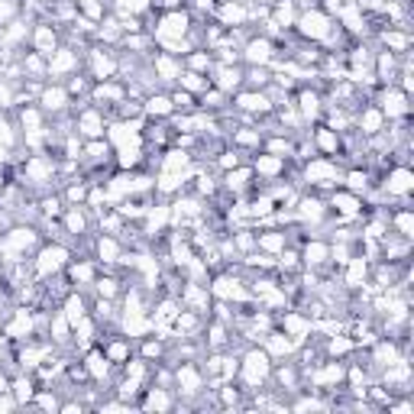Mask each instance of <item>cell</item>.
Masks as SVG:
<instances>
[{
  "label": "cell",
  "mask_w": 414,
  "mask_h": 414,
  "mask_svg": "<svg viewBox=\"0 0 414 414\" xmlns=\"http://www.w3.org/2000/svg\"><path fill=\"white\" fill-rule=\"evenodd\" d=\"M301 107H304V114H314V110H317V98H314V94H304V98H301Z\"/></svg>",
  "instance_id": "cell-21"
},
{
  "label": "cell",
  "mask_w": 414,
  "mask_h": 414,
  "mask_svg": "<svg viewBox=\"0 0 414 414\" xmlns=\"http://www.w3.org/2000/svg\"><path fill=\"white\" fill-rule=\"evenodd\" d=\"M68 226H72V230H81V226H84V220H81L78 214H72V217H68Z\"/></svg>",
  "instance_id": "cell-24"
},
{
  "label": "cell",
  "mask_w": 414,
  "mask_h": 414,
  "mask_svg": "<svg viewBox=\"0 0 414 414\" xmlns=\"http://www.w3.org/2000/svg\"><path fill=\"white\" fill-rule=\"evenodd\" d=\"M324 256H327V250H324L320 243H310L308 246V262H324Z\"/></svg>",
  "instance_id": "cell-14"
},
{
  "label": "cell",
  "mask_w": 414,
  "mask_h": 414,
  "mask_svg": "<svg viewBox=\"0 0 414 414\" xmlns=\"http://www.w3.org/2000/svg\"><path fill=\"white\" fill-rule=\"evenodd\" d=\"M268 369V356L266 353H252L250 360H246V376H250V382H256V378L266 376Z\"/></svg>",
  "instance_id": "cell-2"
},
{
  "label": "cell",
  "mask_w": 414,
  "mask_h": 414,
  "mask_svg": "<svg viewBox=\"0 0 414 414\" xmlns=\"http://www.w3.org/2000/svg\"><path fill=\"white\" fill-rule=\"evenodd\" d=\"M398 226H402V233H404V236L411 233V217H408V214H402V217H398Z\"/></svg>",
  "instance_id": "cell-23"
},
{
  "label": "cell",
  "mask_w": 414,
  "mask_h": 414,
  "mask_svg": "<svg viewBox=\"0 0 414 414\" xmlns=\"http://www.w3.org/2000/svg\"><path fill=\"white\" fill-rule=\"evenodd\" d=\"M224 16H226V20H243V13H240L236 6H226V10H224Z\"/></svg>",
  "instance_id": "cell-25"
},
{
  "label": "cell",
  "mask_w": 414,
  "mask_h": 414,
  "mask_svg": "<svg viewBox=\"0 0 414 414\" xmlns=\"http://www.w3.org/2000/svg\"><path fill=\"white\" fill-rule=\"evenodd\" d=\"M184 26H188V20H184L182 13H172V16H165L162 32H184Z\"/></svg>",
  "instance_id": "cell-7"
},
{
  "label": "cell",
  "mask_w": 414,
  "mask_h": 414,
  "mask_svg": "<svg viewBox=\"0 0 414 414\" xmlns=\"http://www.w3.org/2000/svg\"><path fill=\"white\" fill-rule=\"evenodd\" d=\"M146 6V0H126V10H142Z\"/></svg>",
  "instance_id": "cell-27"
},
{
  "label": "cell",
  "mask_w": 414,
  "mask_h": 414,
  "mask_svg": "<svg viewBox=\"0 0 414 414\" xmlns=\"http://www.w3.org/2000/svg\"><path fill=\"white\" fill-rule=\"evenodd\" d=\"M240 107H246V110H266L268 104H266L262 94H243V98H240Z\"/></svg>",
  "instance_id": "cell-8"
},
{
  "label": "cell",
  "mask_w": 414,
  "mask_h": 414,
  "mask_svg": "<svg viewBox=\"0 0 414 414\" xmlns=\"http://www.w3.org/2000/svg\"><path fill=\"white\" fill-rule=\"evenodd\" d=\"M184 84L188 88H201V81H198V74H184Z\"/></svg>",
  "instance_id": "cell-28"
},
{
  "label": "cell",
  "mask_w": 414,
  "mask_h": 414,
  "mask_svg": "<svg viewBox=\"0 0 414 414\" xmlns=\"http://www.w3.org/2000/svg\"><path fill=\"white\" fill-rule=\"evenodd\" d=\"M72 62H74V58H72V55H68V52H62V55H58V58H55V62H52V68H55V72H62V68H72Z\"/></svg>",
  "instance_id": "cell-20"
},
{
  "label": "cell",
  "mask_w": 414,
  "mask_h": 414,
  "mask_svg": "<svg viewBox=\"0 0 414 414\" xmlns=\"http://www.w3.org/2000/svg\"><path fill=\"white\" fill-rule=\"evenodd\" d=\"M23 123H26V126H36V123H39V116L32 114V110H26V114H23Z\"/></svg>",
  "instance_id": "cell-26"
},
{
  "label": "cell",
  "mask_w": 414,
  "mask_h": 414,
  "mask_svg": "<svg viewBox=\"0 0 414 414\" xmlns=\"http://www.w3.org/2000/svg\"><path fill=\"white\" fill-rule=\"evenodd\" d=\"M408 188H411V172L408 168L392 172V178H388V191H392V194H404Z\"/></svg>",
  "instance_id": "cell-4"
},
{
  "label": "cell",
  "mask_w": 414,
  "mask_h": 414,
  "mask_svg": "<svg viewBox=\"0 0 414 414\" xmlns=\"http://www.w3.org/2000/svg\"><path fill=\"white\" fill-rule=\"evenodd\" d=\"M385 110H388L392 116H395V114H404V110H408V104H404V94H398V91L385 94Z\"/></svg>",
  "instance_id": "cell-6"
},
{
  "label": "cell",
  "mask_w": 414,
  "mask_h": 414,
  "mask_svg": "<svg viewBox=\"0 0 414 414\" xmlns=\"http://www.w3.org/2000/svg\"><path fill=\"white\" fill-rule=\"evenodd\" d=\"M62 262H65V250L52 246V250H46V252H42V259H39V272H55Z\"/></svg>",
  "instance_id": "cell-3"
},
{
  "label": "cell",
  "mask_w": 414,
  "mask_h": 414,
  "mask_svg": "<svg viewBox=\"0 0 414 414\" xmlns=\"http://www.w3.org/2000/svg\"><path fill=\"white\" fill-rule=\"evenodd\" d=\"M362 272H366V262H362V259H353V268H350V282L356 285V282L362 278Z\"/></svg>",
  "instance_id": "cell-17"
},
{
  "label": "cell",
  "mask_w": 414,
  "mask_h": 414,
  "mask_svg": "<svg viewBox=\"0 0 414 414\" xmlns=\"http://www.w3.org/2000/svg\"><path fill=\"white\" fill-rule=\"evenodd\" d=\"M100 256L107 262H114V256H116V243L114 240H100Z\"/></svg>",
  "instance_id": "cell-16"
},
{
  "label": "cell",
  "mask_w": 414,
  "mask_h": 414,
  "mask_svg": "<svg viewBox=\"0 0 414 414\" xmlns=\"http://www.w3.org/2000/svg\"><path fill=\"white\" fill-rule=\"evenodd\" d=\"M259 172H266V175L278 172V158H259Z\"/></svg>",
  "instance_id": "cell-19"
},
{
  "label": "cell",
  "mask_w": 414,
  "mask_h": 414,
  "mask_svg": "<svg viewBox=\"0 0 414 414\" xmlns=\"http://www.w3.org/2000/svg\"><path fill=\"white\" fill-rule=\"evenodd\" d=\"M168 110H172L168 98H152V100H149V114H168Z\"/></svg>",
  "instance_id": "cell-11"
},
{
  "label": "cell",
  "mask_w": 414,
  "mask_h": 414,
  "mask_svg": "<svg viewBox=\"0 0 414 414\" xmlns=\"http://www.w3.org/2000/svg\"><path fill=\"white\" fill-rule=\"evenodd\" d=\"M334 204L340 207L343 214H356V201H353L350 194H336V201H334Z\"/></svg>",
  "instance_id": "cell-13"
},
{
  "label": "cell",
  "mask_w": 414,
  "mask_h": 414,
  "mask_svg": "<svg viewBox=\"0 0 414 414\" xmlns=\"http://www.w3.org/2000/svg\"><path fill=\"white\" fill-rule=\"evenodd\" d=\"M268 52H272V46H268L266 39H256V42H250V49H246V58L250 62H268Z\"/></svg>",
  "instance_id": "cell-5"
},
{
  "label": "cell",
  "mask_w": 414,
  "mask_h": 414,
  "mask_svg": "<svg viewBox=\"0 0 414 414\" xmlns=\"http://www.w3.org/2000/svg\"><path fill=\"white\" fill-rule=\"evenodd\" d=\"M81 317H84V310H81V301H68V320H72V324H78L81 320Z\"/></svg>",
  "instance_id": "cell-15"
},
{
  "label": "cell",
  "mask_w": 414,
  "mask_h": 414,
  "mask_svg": "<svg viewBox=\"0 0 414 414\" xmlns=\"http://www.w3.org/2000/svg\"><path fill=\"white\" fill-rule=\"evenodd\" d=\"M62 100H65L62 91H46V107H62Z\"/></svg>",
  "instance_id": "cell-18"
},
{
  "label": "cell",
  "mask_w": 414,
  "mask_h": 414,
  "mask_svg": "<svg viewBox=\"0 0 414 414\" xmlns=\"http://www.w3.org/2000/svg\"><path fill=\"white\" fill-rule=\"evenodd\" d=\"M81 126H84L88 136H100V116L98 114H84L81 116Z\"/></svg>",
  "instance_id": "cell-9"
},
{
  "label": "cell",
  "mask_w": 414,
  "mask_h": 414,
  "mask_svg": "<svg viewBox=\"0 0 414 414\" xmlns=\"http://www.w3.org/2000/svg\"><path fill=\"white\" fill-rule=\"evenodd\" d=\"M301 30L314 39H324L327 36V16H324V13H308V16L301 20Z\"/></svg>",
  "instance_id": "cell-1"
},
{
  "label": "cell",
  "mask_w": 414,
  "mask_h": 414,
  "mask_svg": "<svg viewBox=\"0 0 414 414\" xmlns=\"http://www.w3.org/2000/svg\"><path fill=\"white\" fill-rule=\"evenodd\" d=\"M378 123H382V116H378L376 110H369V114L362 116V126H366V133H376V130H378Z\"/></svg>",
  "instance_id": "cell-12"
},
{
  "label": "cell",
  "mask_w": 414,
  "mask_h": 414,
  "mask_svg": "<svg viewBox=\"0 0 414 414\" xmlns=\"http://www.w3.org/2000/svg\"><path fill=\"white\" fill-rule=\"evenodd\" d=\"M36 39H39V49H42L46 55H49V52H52V46H55V36H52V32H49V30H46V26H42Z\"/></svg>",
  "instance_id": "cell-10"
},
{
  "label": "cell",
  "mask_w": 414,
  "mask_h": 414,
  "mask_svg": "<svg viewBox=\"0 0 414 414\" xmlns=\"http://www.w3.org/2000/svg\"><path fill=\"white\" fill-rule=\"evenodd\" d=\"M262 246H266V250H278V246H282V236H262Z\"/></svg>",
  "instance_id": "cell-22"
}]
</instances>
